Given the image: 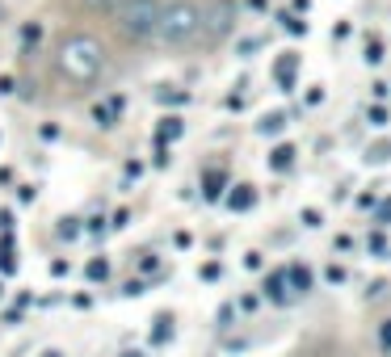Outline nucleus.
I'll list each match as a JSON object with an SVG mask.
<instances>
[{
    "mask_svg": "<svg viewBox=\"0 0 391 357\" xmlns=\"http://www.w3.org/2000/svg\"><path fill=\"white\" fill-rule=\"evenodd\" d=\"M42 357H59V353H55V349H51V353H42Z\"/></svg>",
    "mask_w": 391,
    "mask_h": 357,
    "instance_id": "obj_16",
    "label": "nucleus"
},
{
    "mask_svg": "<svg viewBox=\"0 0 391 357\" xmlns=\"http://www.w3.org/2000/svg\"><path fill=\"white\" fill-rule=\"evenodd\" d=\"M105 72H110V46L97 34H63L59 38V46H55V76L59 80L88 88Z\"/></svg>",
    "mask_w": 391,
    "mask_h": 357,
    "instance_id": "obj_1",
    "label": "nucleus"
},
{
    "mask_svg": "<svg viewBox=\"0 0 391 357\" xmlns=\"http://www.w3.org/2000/svg\"><path fill=\"white\" fill-rule=\"evenodd\" d=\"M291 156H295L291 147H278V151H274V164H278V168H291Z\"/></svg>",
    "mask_w": 391,
    "mask_h": 357,
    "instance_id": "obj_11",
    "label": "nucleus"
},
{
    "mask_svg": "<svg viewBox=\"0 0 391 357\" xmlns=\"http://www.w3.org/2000/svg\"><path fill=\"white\" fill-rule=\"evenodd\" d=\"M168 332H173V320H168V316H156V328H152V341H164Z\"/></svg>",
    "mask_w": 391,
    "mask_h": 357,
    "instance_id": "obj_7",
    "label": "nucleus"
},
{
    "mask_svg": "<svg viewBox=\"0 0 391 357\" xmlns=\"http://www.w3.org/2000/svg\"><path fill=\"white\" fill-rule=\"evenodd\" d=\"M387 151H391V143H379V147L371 151V160H387Z\"/></svg>",
    "mask_w": 391,
    "mask_h": 357,
    "instance_id": "obj_15",
    "label": "nucleus"
},
{
    "mask_svg": "<svg viewBox=\"0 0 391 357\" xmlns=\"http://www.w3.org/2000/svg\"><path fill=\"white\" fill-rule=\"evenodd\" d=\"M160 4L164 0H122L114 13V25L126 42H152L156 38V21H160Z\"/></svg>",
    "mask_w": 391,
    "mask_h": 357,
    "instance_id": "obj_3",
    "label": "nucleus"
},
{
    "mask_svg": "<svg viewBox=\"0 0 391 357\" xmlns=\"http://www.w3.org/2000/svg\"><path fill=\"white\" fill-rule=\"evenodd\" d=\"M371 118H375V126H383V122H387V109H383V105H375V109H371Z\"/></svg>",
    "mask_w": 391,
    "mask_h": 357,
    "instance_id": "obj_14",
    "label": "nucleus"
},
{
    "mask_svg": "<svg viewBox=\"0 0 391 357\" xmlns=\"http://www.w3.org/2000/svg\"><path fill=\"white\" fill-rule=\"evenodd\" d=\"M379 345H383V353L391 357V320H383V324H379Z\"/></svg>",
    "mask_w": 391,
    "mask_h": 357,
    "instance_id": "obj_8",
    "label": "nucleus"
},
{
    "mask_svg": "<svg viewBox=\"0 0 391 357\" xmlns=\"http://www.w3.org/2000/svg\"><path fill=\"white\" fill-rule=\"evenodd\" d=\"M76 231H80V227H76V219H63V227H59V236H67V240H72Z\"/></svg>",
    "mask_w": 391,
    "mask_h": 357,
    "instance_id": "obj_13",
    "label": "nucleus"
},
{
    "mask_svg": "<svg viewBox=\"0 0 391 357\" xmlns=\"http://www.w3.org/2000/svg\"><path fill=\"white\" fill-rule=\"evenodd\" d=\"M206 38V4L198 0H164L160 21H156V46L164 50H185Z\"/></svg>",
    "mask_w": 391,
    "mask_h": 357,
    "instance_id": "obj_2",
    "label": "nucleus"
},
{
    "mask_svg": "<svg viewBox=\"0 0 391 357\" xmlns=\"http://www.w3.org/2000/svg\"><path fill=\"white\" fill-rule=\"evenodd\" d=\"M291 76H295V59H282V63H278V80L291 84Z\"/></svg>",
    "mask_w": 391,
    "mask_h": 357,
    "instance_id": "obj_9",
    "label": "nucleus"
},
{
    "mask_svg": "<svg viewBox=\"0 0 391 357\" xmlns=\"http://www.w3.org/2000/svg\"><path fill=\"white\" fill-rule=\"evenodd\" d=\"M80 4H84V8H88V13H97V17H101V13H105V17H114V13H118V4H122V0H80Z\"/></svg>",
    "mask_w": 391,
    "mask_h": 357,
    "instance_id": "obj_6",
    "label": "nucleus"
},
{
    "mask_svg": "<svg viewBox=\"0 0 391 357\" xmlns=\"http://www.w3.org/2000/svg\"><path fill=\"white\" fill-rule=\"evenodd\" d=\"M366 59H371V63H375V59H383V42H379V38H371V42H366Z\"/></svg>",
    "mask_w": 391,
    "mask_h": 357,
    "instance_id": "obj_10",
    "label": "nucleus"
},
{
    "mask_svg": "<svg viewBox=\"0 0 391 357\" xmlns=\"http://www.w3.org/2000/svg\"><path fill=\"white\" fill-rule=\"evenodd\" d=\"M286 282L295 286V295H307V290H312V269H307V265H303V269L295 265V269H286Z\"/></svg>",
    "mask_w": 391,
    "mask_h": 357,
    "instance_id": "obj_5",
    "label": "nucleus"
},
{
    "mask_svg": "<svg viewBox=\"0 0 391 357\" xmlns=\"http://www.w3.org/2000/svg\"><path fill=\"white\" fill-rule=\"evenodd\" d=\"M232 29V4L223 0V4H206V34L211 38H223Z\"/></svg>",
    "mask_w": 391,
    "mask_h": 357,
    "instance_id": "obj_4",
    "label": "nucleus"
},
{
    "mask_svg": "<svg viewBox=\"0 0 391 357\" xmlns=\"http://www.w3.org/2000/svg\"><path fill=\"white\" fill-rule=\"evenodd\" d=\"M232 206H253V194H248V185H240V194H232Z\"/></svg>",
    "mask_w": 391,
    "mask_h": 357,
    "instance_id": "obj_12",
    "label": "nucleus"
}]
</instances>
